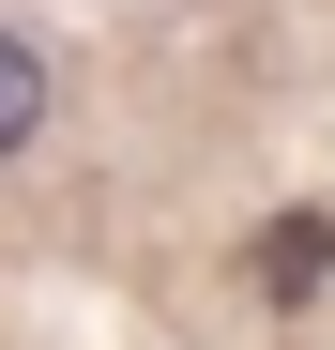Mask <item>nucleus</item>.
I'll use <instances>...</instances> for the list:
<instances>
[{"label": "nucleus", "mask_w": 335, "mask_h": 350, "mask_svg": "<svg viewBox=\"0 0 335 350\" xmlns=\"http://www.w3.org/2000/svg\"><path fill=\"white\" fill-rule=\"evenodd\" d=\"M320 259H335L320 228H274V244H259V274H274V305H305V289H320Z\"/></svg>", "instance_id": "obj_2"}, {"label": "nucleus", "mask_w": 335, "mask_h": 350, "mask_svg": "<svg viewBox=\"0 0 335 350\" xmlns=\"http://www.w3.org/2000/svg\"><path fill=\"white\" fill-rule=\"evenodd\" d=\"M31 137H46V46H31V31H0V167H16Z\"/></svg>", "instance_id": "obj_1"}]
</instances>
